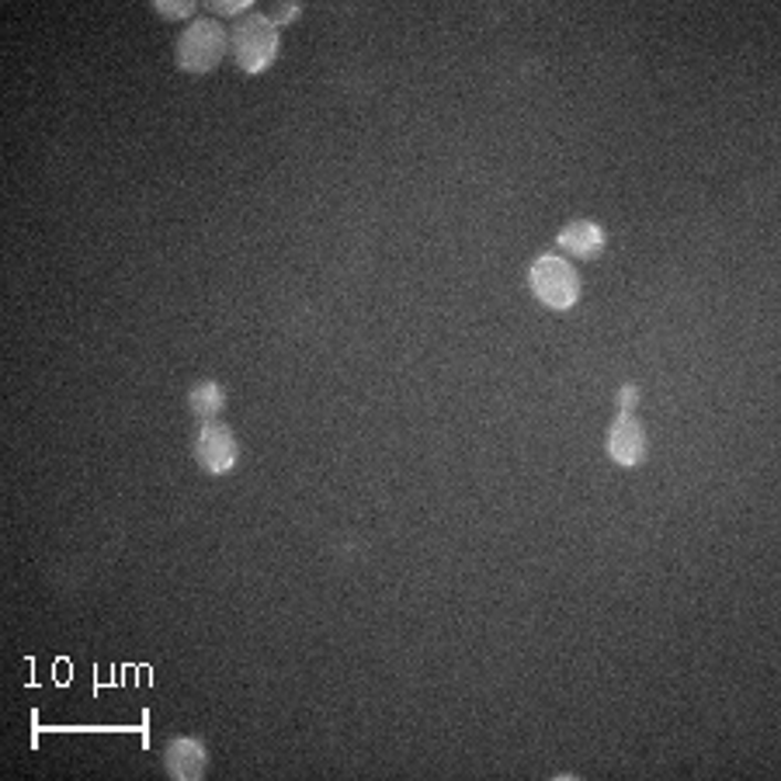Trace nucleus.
I'll list each match as a JSON object with an SVG mask.
<instances>
[{
  "label": "nucleus",
  "mask_w": 781,
  "mask_h": 781,
  "mask_svg": "<svg viewBox=\"0 0 781 781\" xmlns=\"http://www.w3.org/2000/svg\"><path fill=\"white\" fill-rule=\"evenodd\" d=\"M604 243H608L604 230L598 223H591V219H573V223L563 233H559V247H563L567 254L583 257V261L601 257Z\"/></svg>",
  "instance_id": "0eeeda50"
},
{
  "label": "nucleus",
  "mask_w": 781,
  "mask_h": 781,
  "mask_svg": "<svg viewBox=\"0 0 781 781\" xmlns=\"http://www.w3.org/2000/svg\"><path fill=\"white\" fill-rule=\"evenodd\" d=\"M233 60L243 73H264L278 60V29L267 14H243L230 32Z\"/></svg>",
  "instance_id": "f257e3e1"
},
{
  "label": "nucleus",
  "mask_w": 781,
  "mask_h": 781,
  "mask_svg": "<svg viewBox=\"0 0 781 781\" xmlns=\"http://www.w3.org/2000/svg\"><path fill=\"white\" fill-rule=\"evenodd\" d=\"M194 458L209 476H226L236 462H240V448H236V437L226 424H205L194 437Z\"/></svg>",
  "instance_id": "20e7f679"
},
{
  "label": "nucleus",
  "mask_w": 781,
  "mask_h": 781,
  "mask_svg": "<svg viewBox=\"0 0 781 781\" xmlns=\"http://www.w3.org/2000/svg\"><path fill=\"white\" fill-rule=\"evenodd\" d=\"M619 400H622V413H629L632 407H636V400H640V389L636 386H625L622 393H619Z\"/></svg>",
  "instance_id": "f8f14e48"
},
{
  "label": "nucleus",
  "mask_w": 781,
  "mask_h": 781,
  "mask_svg": "<svg viewBox=\"0 0 781 781\" xmlns=\"http://www.w3.org/2000/svg\"><path fill=\"white\" fill-rule=\"evenodd\" d=\"M267 18H272L275 29H278V24H288L292 18H299V4H282V8H275V14H267Z\"/></svg>",
  "instance_id": "9b49d317"
},
{
  "label": "nucleus",
  "mask_w": 781,
  "mask_h": 781,
  "mask_svg": "<svg viewBox=\"0 0 781 781\" xmlns=\"http://www.w3.org/2000/svg\"><path fill=\"white\" fill-rule=\"evenodd\" d=\"M163 764H167L170 778H178V781H199V778L205 774V764H209L205 743L194 740V737L170 740L167 750H163Z\"/></svg>",
  "instance_id": "423d86ee"
},
{
  "label": "nucleus",
  "mask_w": 781,
  "mask_h": 781,
  "mask_svg": "<svg viewBox=\"0 0 781 781\" xmlns=\"http://www.w3.org/2000/svg\"><path fill=\"white\" fill-rule=\"evenodd\" d=\"M209 8H212L215 14L233 18V14H251V0H212Z\"/></svg>",
  "instance_id": "9d476101"
},
{
  "label": "nucleus",
  "mask_w": 781,
  "mask_h": 781,
  "mask_svg": "<svg viewBox=\"0 0 781 781\" xmlns=\"http://www.w3.org/2000/svg\"><path fill=\"white\" fill-rule=\"evenodd\" d=\"M608 455L625 469H636L646 462V431L632 413H619V421L608 428Z\"/></svg>",
  "instance_id": "39448f33"
},
{
  "label": "nucleus",
  "mask_w": 781,
  "mask_h": 781,
  "mask_svg": "<svg viewBox=\"0 0 781 781\" xmlns=\"http://www.w3.org/2000/svg\"><path fill=\"white\" fill-rule=\"evenodd\" d=\"M154 8H157V14H163V18H170V21L191 18V14H194L191 0H154Z\"/></svg>",
  "instance_id": "1a4fd4ad"
},
{
  "label": "nucleus",
  "mask_w": 781,
  "mask_h": 781,
  "mask_svg": "<svg viewBox=\"0 0 781 781\" xmlns=\"http://www.w3.org/2000/svg\"><path fill=\"white\" fill-rule=\"evenodd\" d=\"M188 403H191L194 418L205 421V424H212V421H219V413L226 410V389L219 386V382H212V379L194 382L191 393H188Z\"/></svg>",
  "instance_id": "6e6552de"
},
{
  "label": "nucleus",
  "mask_w": 781,
  "mask_h": 781,
  "mask_svg": "<svg viewBox=\"0 0 781 781\" xmlns=\"http://www.w3.org/2000/svg\"><path fill=\"white\" fill-rule=\"evenodd\" d=\"M226 45H230V35L219 21L212 18H199L188 24V32L178 39V66L188 70V73H209L212 66L223 63L226 56Z\"/></svg>",
  "instance_id": "7ed1b4c3"
},
{
  "label": "nucleus",
  "mask_w": 781,
  "mask_h": 781,
  "mask_svg": "<svg viewBox=\"0 0 781 781\" xmlns=\"http://www.w3.org/2000/svg\"><path fill=\"white\" fill-rule=\"evenodd\" d=\"M528 282H531L535 299L556 313L573 309L580 299V278L573 272V264L559 254H542L539 261H535L528 272Z\"/></svg>",
  "instance_id": "f03ea898"
}]
</instances>
